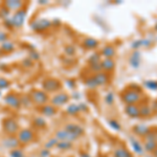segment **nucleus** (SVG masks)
Here are the masks:
<instances>
[{"mask_svg":"<svg viewBox=\"0 0 157 157\" xmlns=\"http://www.w3.org/2000/svg\"><path fill=\"white\" fill-rule=\"evenodd\" d=\"M121 98L126 105H136L141 100V92H138V91L128 87V89L121 94Z\"/></svg>","mask_w":157,"mask_h":157,"instance_id":"obj_1","label":"nucleus"},{"mask_svg":"<svg viewBox=\"0 0 157 157\" xmlns=\"http://www.w3.org/2000/svg\"><path fill=\"white\" fill-rule=\"evenodd\" d=\"M25 17H26V11L25 10H20V11L15 13L12 18L6 19V23L14 27H20L23 25L25 21Z\"/></svg>","mask_w":157,"mask_h":157,"instance_id":"obj_2","label":"nucleus"},{"mask_svg":"<svg viewBox=\"0 0 157 157\" xmlns=\"http://www.w3.org/2000/svg\"><path fill=\"white\" fill-rule=\"evenodd\" d=\"M55 137L58 139V141H70V143H72L73 140H75V139L78 138L77 135L68 132V131L65 130V129L57 131Z\"/></svg>","mask_w":157,"mask_h":157,"instance_id":"obj_3","label":"nucleus"},{"mask_svg":"<svg viewBox=\"0 0 157 157\" xmlns=\"http://www.w3.org/2000/svg\"><path fill=\"white\" fill-rule=\"evenodd\" d=\"M32 100L38 105H44L48 101V95L45 91L35 90L32 92Z\"/></svg>","mask_w":157,"mask_h":157,"instance_id":"obj_4","label":"nucleus"},{"mask_svg":"<svg viewBox=\"0 0 157 157\" xmlns=\"http://www.w3.org/2000/svg\"><path fill=\"white\" fill-rule=\"evenodd\" d=\"M52 26V22L47 19H39L32 23V29L36 32H44Z\"/></svg>","mask_w":157,"mask_h":157,"instance_id":"obj_5","label":"nucleus"},{"mask_svg":"<svg viewBox=\"0 0 157 157\" xmlns=\"http://www.w3.org/2000/svg\"><path fill=\"white\" fill-rule=\"evenodd\" d=\"M18 124L13 118H6L3 121V129L7 134H15L18 131Z\"/></svg>","mask_w":157,"mask_h":157,"instance_id":"obj_6","label":"nucleus"},{"mask_svg":"<svg viewBox=\"0 0 157 157\" xmlns=\"http://www.w3.org/2000/svg\"><path fill=\"white\" fill-rule=\"evenodd\" d=\"M129 63L133 69H138L141 65V52L139 50H134L129 58Z\"/></svg>","mask_w":157,"mask_h":157,"instance_id":"obj_7","label":"nucleus"},{"mask_svg":"<svg viewBox=\"0 0 157 157\" xmlns=\"http://www.w3.org/2000/svg\"><path fill=\"white\" fill-rule=\"evenodd\" d=\"M61 87V83L55 78H47L43 82V88L46 91H56Z\"/></svg>","mask_w":157,"mask_h":157,"instance_id":"obj_8","label":"nucleus"},{"mask_svg":"<svg viewBox=\"0 0 157 157\" xmlns=\"http://www.w3.org/2000/svg\"><path fill=\"white\" fill-rule=\"evenodd\" d=\"M69 101V95L66 93H58L52 98V106H63Z\"/></svg>","mask_w":157,"mask_h":157,"instance_id":"obj_9","label":"nucleus"},{"mask_svg":"<svg viewBox=\"0 0 157 157\" xmlns=\"http://www.w3.org/2000/svg\"><path fill=\"white\" fill-rule=\"evenodd\" d=\"M34 137V133L29 130V129H23L18 133V140L19 143L27 144Z\"/></svg>","mask_w":157,"mask_h":157,"instance_id":"obj_10","label":"nucleus"},{"mask_svg":"<svg viewBox=\"0 0 157 157\" xmlns=\"http://www.w3.org/2000/svg\"><path fill=\"white\" fill-rule=\"evenodd\" d=\"M130 144L132 146V149L134 151V153L138 154V155H143L145 153V150H144V146L141 145V143L138 140L137 138H135L134 136H130Z\"/></svg>","mask_w":157,"mask_h":157,"instance_id":"obj_11","label":"nucleus"},{"mask_svg":"<svg viewBox=\"0 0 157 157\" xmlns=\"http://www.w3.org/2000/svg\"><path fill=\"white\" fill-rule=\"evenodd\" d=\"M4 6L9 11H16L18 12L22 9V6H24L23 1H19V0H7L4 3Z\"/></svg>","mask_w":157,"mask_h":157,"instance_id":"obj_12","label":"nucleus"},{"mask_svg":"<svg viewBox=\"0 0 157 157\" xmlns=\"http://www.w3.org/2000/svg\"><path fill=\"white\" fill-rule=\"evenodd\" d=\"M65 130L75 134V135H77L78 137L82 136L83 133H84V129L81 127L80 125H77V124H68V125L65 126Z\"/></svg>","mask_w":157,"mask_h":157,"instance_id":"obj_13","label":"nucleus"},{"mask_svg":"<svg viewBox=\"0 0 157 157\" xmlns=\"http://www.w3.org/2000/svg\"><path fill=\"white\" fill-rule=\"evenodd\" d=\"M125 112L128 116H130V117H132V118L140 117V114H139V107L137 105H126Z\"/></svg>","mask_w":157,"mask_h":157,"instance_id":"obj_14","label":"nucleus"},{"mask_svg":"<svg viewBox=\"0 0 157 157\" xmlns=\"http://www.w3.org/2000/svg\"><path fill=\"white\" fill-rule=\"evenodd\" d=\"M6 103L7 105H10L13 108H19L21 105V101L18 97H16L15 94H7L6 98H4Z\"/></svg>","mask_w":157,"mask_h":157,"instance_id":"obj_15","label":"nucleus"},{"mask_svg":"<svg viewBox=\"0 0 157 157\" xmlns=\"http://www.w3.org/2000/svg\"><path fill=\"white\" fill-rule=\"evenodd\" d=\"M19 145V140L17 137H14V136H7L6 138L3 139V146L7 149H16Z\"/></svg>","mask_w":157,"mask_h":157,"instance_id":"obj_16","label":"nucleus"},{"mask_svg":"<svg viewBox=\"0 0 157 157\" xmlns=\"http://www.w3.org/2000/svg\"><path fill=\"white\" fill-rule=\"evenodd\" d=\"M151 129L148 127V126L146 125H143V124H140V125H136L134 126L133 128V132L136 134V135L138 136H143V137H145V136L150 132Z\"/></svg>","mask_w":157,"mask_h":157,"instance_id":"obj_17","label":"nucleus"},{"mask_svg":"<svg viewBox=\"0 0 157 157\" xmlns=\"http://www.w3.org/2000/svg\"><path fill=\"white\" fill-rule=\"evenodd\" d=\"M93 78H94L95 83H97L98 86H102V85H105L106 83L108 82L109 80V77L106 72H98V73H95L93 75Z\"/></svg>","mask_w":157,"mask_h":157,"instance_id":"obj_18","label":"nucleus"},{"mask_svg":"<svg viewBox=\"0 0 157 157\" xmlns=\"http://www.w3.org/2000/svg\"><path fill=\"white\" fill-rule=\"evenodd\" d=\"M101 65H102V69L106 70V71H111V70L114 69L115 62H114V60H112V59L105 58V59L101 62Z\"/></svg>","mask_w":157,"mask_h":157,"instance_id":"obj_19","label":"nucleus"},{"mask_svg":"<svg viewBox=\"0 0 157 157\" xmlns=\"http://www.w3.org/2000/svg\"><path fill=\"white\" fill-rule=\"evenodd\" d=\"M83 46L86 49H94L98 46V41L93 38H86L83 41Z\"/></svg>","mask_w":157,"mask_h":157,"instance_id":"obj_20","label":"nucleus"},{"mask_svg":"<svg viewBox=\"0 0 157 157\" xmlns=\"http://www.w3.org/2000/svg\"><path fill=\"white\" fill-rule=\"evenodd\" d=\"M101 55L104 56L105 58H108V59H112L115 56V48L112 46V45H107L102 49V52Z\"/></svg>","mask_w":157,"mask_h":157,"instance_id":"obj_21","label":"nucleus"},{"mask_svg":"<svg viewBox=\"0 0 157 157\" xmlns=\"http://www.w3.org/2000/svg\"><path fill=\"white\" fill-rule=\"evenodd\" d=\"M113 157H133L131 152H129L127 149L124 147H120V148L115 149L113 152Z\"/></svg>","mask_w":157,"mask_h":157,"instance_id":"obj_22","label":"nucleus"},{"mask_svg":"<svg viewBox=\"0 0 157 157\" xmlns=\"http://www.w3.org/2000/svg\"><path fill=\"white\" fill-rule=\"evenodd\" d=\"M152 113H153V109H152L151 106L147 105V104L139 108V114L143 117H149L150 115H152Z\"/></svg>","mask_w":157,"mask_h":157,"instance_id":"obj_23","label":"nucleus"},{"mask_svg":"<svg viewBox=\"0 0 157 157\" xmlns=\"http://www.w3.org/2000/svg\"><path fill=\"white\" fill-rule=\"evenodd\" d=\"M41 112L46 116H52L56 113V108L52 105H44L41 108Z\"/></svg>","mask_w":157,"mask_h":157,"instance_id":"obj_24","label":"nucleus"},{"mask_svg":"<svg viewBox=\"0 0 157 157\" xmlns=\"http://www.w3.org/2000/svg\"><path fill=\"white\" fill-rule=\"evenodd\" d=\"M143 146L144 150L149 152V153H153L157 149V143H155V141H145Z\"/></svg>","mask_w":157,"mask_h":157,"instance_id":"obj_25","label":"nucleus"},{"mask_svg":"<svg viewBox=\"0 0 157 157\" xmlns=\"http://www.w3.org/2000/svg\"><path fill=\"white\" fill-rule=\"evenodd\" d=\"M80 111H81V109H80V107H78V104H71V105H69L67 107V113L70 115L78 114Z\"/></svg>","mask_w":157,"mask_h":157,"instance_id":"obj_26","label":"nucleus"},{"mask_svg":"<svg viewBox=\"0 0 157 157\" xmlns=\"http://www.w3.org/2000/svg\"><path fill=\"white\" fill-rule=\"evenodd\" d=\"M57 147L60 149V150H70V149L72 148V143H70V141H59V143L57 144Z\"/></svg>","mask_w":157,"mask_h":157,"instance_id":"obj_27","label":"nucleus"},{"mask_svg":"<svg viewBox=\"0 0 157 157\" xmlns=\"http://www.w3.org/2000/svg\"><path fill=\"white\" fill-rule=\"evenodd\" d=\"M14 48H15V45L11 41H7L6 40V42L1 43V49L4 50V52H12Z\"/></svg>","mask_w":157,"mask_h":157,"instance_id":"obj_28","label":"nucleus"},{"mask_svg":"<svg viewBox=\"0 0 157 157\" xmlns=\"http://www.w3.org/2000/svg\"><path fill=\"white\" fill-rule=\"evenodd\" d=\"M144 85L146 86L148 89H150L152 91H156L157 90V81L154 80H148L144 83Z\"/></svg>","mask_w":157,"mask_h":157,"instance_id":"obj_29","label":"nucleus"},{"mask_svg":"<svg viewBox=\"0 0 157 157\" xmlns=\"http://www.w3.org/2000/svg\"><path fill=\"white\" fill-rule=\"evenodd\" d=\"M89 63H90V65L101 63V54H98V52H93L89 57Z\"/></svg>","mask_w":157,"mask_h":157,"instance_id":"obj_30","label":"nucleus"},{"mask_svg":"<svg viewBox=\"0 0 157 157\" xmlns=\"http://www.w3.org/2000/svg\"><path fill=\"white\" fill-rule=\"evenodd\" d=\"M144 140L145 141H155V143H157V132H153V131L150 130V132L144 137Z\"/></svg>","mask_w":157,"mask_h":157,"instance_id":"obj_31","label":"nucleus"},{"mask_svg":"<svg viewBox=\"0 0 157 157\" xmlns=\"http://www.w3.org/2000/svg\"><path fill=\"white\" fill-rule=\"evenodd\" d=\"M58 143H59V141H58V139L55 137V138H52L50 140L47 141V143L44 145V147H45V149H46V150H50V149H52L54 147H57Z\"/></svg>","mask_w":157,"mask_h":157,"instance_id":"obj_32","label":"nucleus"},{"mask_svg":"<svg viewBox=\"0 0 157 157\" xmlns=\"http://www.w3.org/2000/svg\"><path fill=\"white\" fill-rule=\"evenodd\" d=\"M108 124H109V126H110V127L112 128L113 130H115V131H120L121 129V124L118 123L117 121H115V120H109Z\"/></svg>","mask_w":157,"mask_h":157,"instance_id":"obj_33","label":"nucleus"},{"mask_svg":"<svg viewBox=\"0 0 157 157\" xmlns=\"http://www.w3.org/2000/svg\"><path fill=\"white\" fill-rule=\"evenodd\" d=\"M85 84H86V86H87V87H89V88H95V87H98V85H97V83H95V81H94V78H93V77H90V78H86Z\"/></svg>","mask_w":157,"mask_h":157,"instance_id":"obj_34","label":"nucleus"},{"mask_svg":"<svg viewBox=\"0 0 157 157\" xmlns=\"http://www.w3.org/2000/svg\"><path fill=\"white\" fill-rule=\"evenodd\" d=\"M105 102L107 105H112L114 103V94H113V92L107 93V95L105 97Z\"/></svg>","mask_w":157,"mask_h":157,"instance_id":"obj_35","label":"nucleus"},{"mask_svg":"<svg viewBox=\"0 0 157 157\" xmlns=\"http://www.w3.org/2000/svg\"><path fill=\"white\" fill-rule=\"evenodd\" d=\"M10 155H11V157H24L23 152H22V150H20V149H14V150H12Z\"/></svg>","mask_w":157,"mask_h":157,"instance_id":"obj_36","label":"nucleus"},{"mask_svg":"<svg viewBox=\"0 0 157 157\" xmlns=\"http://www.w3.org/2000/svg\"><path fill=\"white\" fill-rule=\"evenodd\" d=\"M7 87H10V82L4 78H0V90L6 89Z\"/></svg>","mask_w":157,"mask_h":157,"instance_id":"obj_37","label":"nucleus"},{"mask_svg":"<svg viewBox=\"0 0 157 157\" xmlns=\"http://www.w3.org/2000/svg\"><path fill=\"white\" fill-rule=\"evenodd\" d=\"M131 46H132V48L134 50H138V48L143 47V39L135 40V41H134L132 44H131Z\"/></svg>","mask_w":157,"mask_h":157,"instance_id":"obj_38","label":"nucleus"},{"mask_svg":"<svg viewBox=\"0 0 157 157\" xmlns=\"http://www.w3.org/2000/svg\"><path fill=\"white\" fill-rule=\"evenodd\" d=\"M91 67V70H93L95 73H98L102 71V65H101V63H97V64H92L90 65Z\"/></svg>","mask_w":157,"mask_h":157,"instance_id":"obj_39","label":"nucleus"},{"mask_svg":"<svg viewBox=\"0 0 157 157\" xmlns=\"http://www.w3.org/2000/svg\"><path fill=\"white\" fill-rule=\"evenodd\" d=\"M35 124L38 127H44L45 126V121L42 117H36L35 118Z\"/></svg>","mask_w":157,"mask_h":157,"instance_id":"obj_40","label":"nucleus"},{"mask_svg":"<svg viewBox=\"0 0 157 157\" xmlns=\"http://www.w3.org/2000/svg\"><path fill=\"white\" fill-rule=\"evenodd\" d=\"M65 52L69 56H73L75 54V48L73 46H71V45H68L66 48H65Z\"/></svg>","mask_w":157,"mask_h":157,"instance_id":"obj_41","label":"nucleus"},{"mask_svg":"<svg viewBox=\"0 0 157 157\" xmlns=\"http://www.w3.org/2000/svg\"><path fill=\"white\" fill-rule=\"evenodd\" d=\"M0 12H1V16L3 17L4 19H7V18H9L10 11L6 9V7H3V9H2V10H0Z\"/></svg>","mask_w":157,"mask_h":157,"instance_id":"obj_42","label":"nucleus"},{"mask_svg":"<svg viewBox=\"0 0 157 157\" xmlns=\"http://www.w3.org/2000/svg\"><path fill=\"white\" fill-rule=\"evenodd\" d=\"M20 101H21V104H23V105H25V106H29L30 104V102H32V100H29V97L21 98H20Z\"/></svg>","mask_w":157,"mask_h":157,"instance_id":"obj_43","label":"nucleus"},{"mask_svg":"<svg viewBox=\"0 0 157 157\" xmlns=\"http://www.w3.org/2000/svg\"><path fill=\"white\" fill-rule=\"evenodd\" d=\"M7 40V35L3 32H0V43H3Z\"/></svg>","mask_w":157,"mask_h":157,"instance_id":"obj_44","label":"nucleus"},{"mask_svg":"<svg viewBox=\"0 0 157 157\" xmlns=\"http://www.w3.org/2000/svg\"><path fill=\"white\" fill-rule=\"evenodd\" d=\"M40 155H41V157H48L50 155V152H49V150H43V151H41Z\"/></svg>","mask_w":157,"mask_h":157,"instance_id":"obj_45","label":"nucleus"},{"mask_svg":"<svg viewBox=\"0 0 157 157\" xmlns=\"http://www.w3.org/2000/svg\"><path fill=\"white\" fill-rule=\"evenodd\" d=\"M66 84H68V86H69L70 88L75 87V82H73V81H71V80H67L66 81Z\"/></svg>","mask_w":157,"mask_h":157,"instance_id":"obj_46","label":"nucleus"},{"mask_svg":"<svg viewBox=\"0 0 157 157\" xmlns=\"http://www.w3.org/2000/svg\"><path fill=\"white\" fill-rule=\"evenodd\" d=\"M30 57H32L34 60H37L38 58H39V55H38L36 52H30Z\"/></svg>","mask_w":157,"mask_h":157,"instance_id":"obj_47","label":"nucleus"},{"mask_svg":"<svg viewBox=\"0 0 157 157\" xmlns=\"http://www.w3.org/2000/svg\"><path fill=\"white\" fill-rule=\"evenodd\" d=\"M80 157H91V156L87 153V152H82V153L80 154Z\"/></svg>","mask_w":157,"mask_h":157,"instance_id":"obj_48","label":"nucleus"},{"mask_svg":"<svg viewBox=\"0 0 157 157\" xmlns=\"http://www.w3.org/2000/svg\"><path fill=\"white\" fill-rule=\"evenodd\" d=\"M152 109H153V111H157V101L153 103V105H152Z\"/></svg>","mask_w":157,"mask_h":157,"instance_id":"obj_49","label":"nucleus"},{"mask_svg":"<svg viewBox=\"0 0 157 157\" xmlns=\"http://www.w3.org/2000/svg\"><path fill=\"white\" fill-rule=\"evenodd\" d=\"M39 3L40 4H47V3H48V1H47V0H40Z\"/></svg>","mask_w":157,"mask_h":157,"instance_id":"obj_50","label":"nucleus"},{"mask_svg":"<svg viewBox=\"0 0 157 157\" xmlns=\"http://www.w3.org/2000/svg\"><path fill=\"white\" fill-rule=\"evenodd\" d=\"M153 156H154V157H157V149L153 152Z\"/></svg>","mask_w":157,"mask_h":157,"instance_id":"obj_51","label":"nucleus"},{"mask_svg":"<svg viewBox=\"0 0 157 157\" xmlns=\"http://www.w3.org/2000/svg\"><path fill=\"white\" fill-rule=\"evenodd\" d=\"M154 29H155V30H157V23L155 24V27H154Z\"/></svg>","mask_w":157,"mask_h":157,"instance_id":"obj_52","label":"nucleus"},{"mask_svg":"<svg viewBox=\"0 0 157 157\" xmlns=\"http://www.w3.org/2000/svg\"><path fill=\"white\" fill-rule=\"evenodd\" d=\"M148 157H154V156H153V155H152V156L150 155V156H148Z\"/></svg>","mask_w":157,"mask_h":157,"instance_id":"obj_53","label":"nucleus"},{"mask_svg":"<svg viewBox=\"0 0 157 157\" xmlns=\"http://www.w3.org/2000/svg\"><path fill=\"white\" fill-rule=\"evenodd\" d=\"M0 94H1V91H0Z\"/></svg>","mask_w":157,"mask_h":157,"instance_id":"obj_54","label":"nucleus"}]
</instances>
